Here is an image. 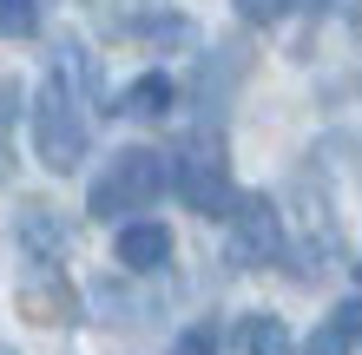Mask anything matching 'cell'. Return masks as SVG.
I'll return each mask as SVG.
<instances>
[{
    "label": "cell",
    "mask_w": 362,
    "mask_h": 355,
    "mask_svg": "<svg viewBox=\"0 0 362 355\" xmlns=\"http://www.w3.org/2000/svg\"><path fill=\"white\" fill-rule=\"evenodd\" d=\"M93 106H99V66L79 40H59L53 66L33 92V152L47 172H79L93 145Z\"/></svg>",
    "instance_id": "6da1fadb"
},
{
    "label": "cell",
    "mask_w": 362,
    "mask_h": 355,
    "mask_svg": "<svg viewBox=\"0 0 362 355\" xmlns=\"http://www.w3.org/2000/svg\"><path fill=\"white\" fill-rule=\"evenodd\" d=\"M132 33L152 40V47H185V40H191V20L185 13H152V20H139Z\"/></svg>",
    "instance_id": "30bf717a"
},
{
    "label": "cell",
    "mask_w": 362,
    "mask_h": 355,
    "mask_svg": "<svg viewBox=\"0 0 362 355\" xmlns=\"http://www.w3.org/2000/svg\"><path fill=\"white\" fill-rule=\"evenodd\" d=\"M303 355H349V336H343L336 323H323V329H316V336L303 342Z\"/></svg>",
    "instance_id": "4fadbf2b"
},
{
    "label": "cell",
    "mask_w": 362,
    "mask_h": 355,
    "mask_svg": "<svg viewBox=\"0 0 362 355\" xmlns=\"http://www.w3.org/2000/svg\"><path fill=\"white\" fill-rule=\"evenodd\" d=\"M284 257H290L284 211H276L264 191H244L238 211H230V263L238 270H264V263H284Z\"/></svg>",
    "instance_id": "277c9868"
},
{
    "label": "cell",
    "mask_w": 362,
    "mask_h": 355,
    "mask_svg": "<svg viewBox=\"0 0 362 355\" xmlns=\"http://www.w3.org/2000/svg\"><path fill=\"white\" fill-rule=\"evenodd\" d=\"M20 316L40 323V329H59V323H73L79 316V296H73V283L59 277L53 263H40L27 283H20Z\"/></svg>",
    "instance_id": "5b68a950"
},
{
    "label": "cell",
    "mask_w": 362,
    "mask_h": 355,
    "mask_svg": "<svg viewBox=\"0 0 362 355\" xmlns=\"http://www.w3.org/2000/svg\"><path fill=\"white\" fill-rule=\"evenodd\" d=\"M13 237L27 250H40V257H59V250H66V224H59L47 204H27V211L13 217Z\"/></svg>",
    "instance_id": "52a82bcc"
},
{
    "label": "cell",
    "mask_w": 362,
    "mask_h": 355,
    "mask_svg": "<svg viewBox=\"0 0 362 355\" xmlns=\"http://www.w3.org/2000/svg\"><path fill=\"white\" fill-rule=\"evenodd\" d=\"M238 349H244V355H296L290 329L276 323V316H244V323H238Z\"/></svg>",
    "instance_id": "9c48e42d"
},
{
    "label": "cell",
    "mask_w": 362,
    "mask_h": 355,
    "mask_svg": "<svg viewBox=\"0 0 362 355\" xmlns=\"http://www.w3.org/2000/svg\"><path fill=\"white\" fill-rule=\"evenodd\" d=\"M0 355H13V349H7V342H0Z\"/></svg>",
    "instance_id": "2e32d148"
},
{
    "label": "cell",
    "mask_w": 362,
    "mask_h": 355,
    "mask_svg": "<svg viewBox=\"0 0 362 355\" xmlns=\"http://www.w3.org/2000/svg\"><path fill=\"white\" fill-rule=\"evenodd\" d=\"M172 99H178V86L165 73H145V79H132V92L119 99V112L125 119H165L172 112Z\"/></svg>",
    "instance_id": "ba28073f"
},
{
    "label": "cell",
    "mask_w": 362,
    "mask_h": 355,
    "mask_svg": "<svg viewBox=\"0 0 362 355\" xmlns=\"http://www.w3.org/2000/svg\"><path fill=\"white\" fill-rule=\"evenodd\" d=\"M165 184H172V172H165V158L152 152V145H132V152H119L105 172L93 178V198L86 211L93 217H139L145 204H152Z\"/></svg>",
    "instance_id": "3957f363"
},
{
    "label": "cell",
    "mask_w": 362,
    "mask_h": 355,
    "mask_svg": "<svg viewBox=\"0 0 362 355\" xmlns=\"http://www.w3.org/2000/svg\"><path fill=\"white\" fill-rule=\"evenodd\" d=\"M7 112H13V86H0V178H7Z\"/></svg>",
    "instance_id": "9a60e30c"
},
{
    "label": "cell",
    "mask_w": 362,
    "mask_h": 355,
    "mask_svg": "<svg viewBox=\"0 0 362 355\" xmlns=\"http://www.w3.org/2000/svg\"><path fill=\"white\" fill-rule=\"evenodd\" d=\"M172 184H178V198L198 217H230V211H238V191H230V152H224V138L211 132V125H198V132L178 145Z\"/></svg>",
    "instance_id": "7a4b0ae2"
},
{
    "label": "cell",
    "mask_w": 362,
    "mask_h": 355,
    "mask_svg": "<svg viewBox=\"0 0 362 355\" xmlns=\"http://www.w3.org/2000/svg\"><path fill=\"white\" fill-rule=\"evenodd\" d=\"M172 355H218V336H211V323H198V329H185Z\"/></svg>",
    "instance_id": "5bb4252c"
},
{
    "label": "cell",
    "mask_w": 362,
    "mask_h": 355,
    "mask_svg": "<svg viewBox=\"0 0 362 355\" xmlns=\"http://www.w3.org/2000/svg\"><path fill=\"white\" fill-rule=\"evenodd\" d=\"M230 7H238V13L250 20V27H276V20H284V13L296 7V0H230Z\"/></svg>",
    "instance_id": "7c38bea8"
},
{
    "label": "cell",
    "mask_w": 362,
    "mask_h": 355,
    "mask_svg": "<svg viewBox=\"0 0 362 355\" xmlns=\"http://www.w3.org/2000/svg\"><path fill=\"white\" fill-rule=\"evenodd\" d=\"M40 27V0H0V40H27Z\"/></svg>",
    "instance_id": "8fae6325"
},
{
    "label": "cell",
    "mask_w": 362,
    "mask_h": 355,
    "mask_svg": "<svg viewBox=\"0 0 362 355\" xmlns=\"http://www.w3.org/2000/svg\"><path fill=\"white\" fill-rule=\"evenodd\" d=\"M119 263L125 270H158L165 257H172V231L165 224H152V217H132V224H119Z\"/></svg>",
    "instance_id": "8992f818"
}]
</instances>
